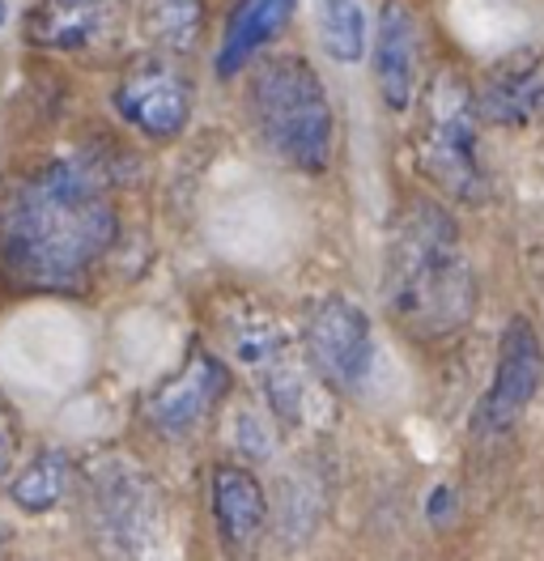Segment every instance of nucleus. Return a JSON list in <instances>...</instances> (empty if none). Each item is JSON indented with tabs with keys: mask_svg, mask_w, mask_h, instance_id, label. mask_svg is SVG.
I'll list each match as a JSON object with an SVG mask.
<instances>
[{
	"mask_svg": "<svg viewBox=\"0 0 544 561\" xmlns=\"http://www.w3.org/2000/svg\"><path fill=\"white\" fill-rule=\"evenodd\" d=\"M264 490L251 472L242 468H217L213 472V519H217V531L235 545V549H247L260 527H264Z\"/></svg>",
	"mask_w": 544,
	"mask_h": 561,
	"instance_id": "nucleus-12",
	"label": "nucleus"
},
{
	"mask_svg": "<svg viewBox=\"0 0 544 561\" xmlns=\"http://www.w3.org/2000/svg\"><path fill=\"white\" fill-rule=\"evenodd\" d=\"M124 0H38L26 18V38L52 51H81L115 31Z\"/></svg>",
	"mask_w": 544,
	"mask_h": 561,
	"instance_id": "nucleus-8",
	"label": "nucleus"
},
{
	"mask_svg": "<svg viewBox=\"0 0 544 561\" xmlns=\"http://www.w3.org/2000/svg\"><path fill=\"white\" fill-rule=\"evenodd\" d=\"M294 18V0H238L230 13V26L222 38V56H217V77H238L256 60L260 47H269Z\"/></svg>",
	"mask_w": 544,
	"mask_h": 561,
	"instance_id": "nucleus-11",
	"label": "nucleus"
},
{
	"mask_svg": "<svg viewBox=\"0 0 544 561\" xmlns=\"http://www.w3.org/2000/svg\"><path fill=\"white\" fill-rule=\"evenodd\" d=\"M0 26H4V0H0Z\"/></svg>",
	"mask_w": 544,
	"mask_h": 561,
	"instance_id": "nucleus-18",
	"label": "nucleus"
},
{
	"mask_svg": "<svg viewBox=\"0 0 544 561\" xmlns=\"http://www.w3.org/2000/svg\"><path fill=\"white\" fill-rule=\"evenodd\" d=\"M374 77L378 94L392 111H405L412 103L417 81V18L405 0H387L378 18V43H374Z\"/></svg>",
	"mask_w": 544,
	"mask_h": 561,
	"instance_id": "nucleus-10",
	"label": "nucleus"
},
{
	"mask_svg": "<svg viewBox=\"0 0 544 561\" xmlns=\"http://www.w3.org/2000/svg\"><path fill=\"white\" fill-rule=\"evenodd\" d=\"M65 490H68V459L60 456V451H47V456H38L13 481V502L22 506V511H52L60 497H65Z\"/></svg>",
	"mask_w": 544,
	"mask_h": 561,
	"instance_id": "nucleus-16",
	"label": "nucleus"
},
{
	"mask_svg": "<svg viewBox=\"0 0 544 561\" xmlns=\"http://www.w3.org/2000/svg\"><path fill=\"white\" fill-rule=\"evenodd\" d=\"M115 239V209L86 162H47L26 175L0 217V260L34 289H77Z\"/></svg>",
	"mask_w": 544,
	"mask_h": 561,
	"instance_id": "nucleus-1",
	"label": "nucleus"
},
{
	"mask_svg": "<svg viewBox=\"0 0 544 561\" xmlns=\"http://www.w3.org/2000/svg\"><path fill=\"white\" fill-rule=\"evenodd\" d=\"M115 111L136 124L145 137H158L167 140L174 137L188 115H192V85L179 77V72L162 65V60H145L136 65L120 90H115Z\"/></svg>",
	"mask_w": 544,
	"mask_h": 561,
	"instance_id": "nucleus-7",
	"label": "nucleus"
},
{
	"mask_svg": "<svg viewBox=\"0 0 544 561\" xmlns=\"http://www.w3.org/2000/svg\"><path fill=\"white\" fill-rule=\"evenodd\" d=\"M204 26V4L201 0H145L140 4V31L154 38L158 47L183 51L192 47Z\"/></svg>",
	"mask_w": 544,
	"mask_h": 561,
	"instance_id": "nucleus-14",
	"label": "nucleus"
},
{
	"mask_svg": "<svg viewBox=\"0 0 544 561\" xmlns=\"http://www.w3.org/2000/svg\"><path fill=\"white\" fill-rule=\"evenodd\" d=\"M256 119L264 128V140L272 149L298 167V171H324L332 153V106L328 90L315 77V69L298 56L269 60L256 72L251 90Z\"/></svg>",
	"mask_w": 544,
	"mask_h": 561,
	"instance_id": "nucleus-3",
	"label": "nucleus"
},
{
	"mask_svg": "<svg viewBox=\"0 0 544 561\" xmlns=\"http://www.w3.org/2000/svg\"><path fill=\"white\" fill-rule=\"evenodd\" d=\"M13 456H18V434H13V421L0 404V477L13 468Z\"/></svg>",
	"mask_w": 544,
	"mask_h": 561,
	"instance_id": "nucleus-17",
	"label": "nucleus"
},
{
	"mask_svg": "<svg viewBox=\"0 0 544 561\" xmlns=\"http://www.w3.org/2000/svg\"><path fill=\"white\" fill-rule=\"evenodd\" d=\"M541 383L544 353L541 341H536V328L528 319H510L507 332H502V345H498V375H494V387L485 391L480 409H476L473 430L480 438L502 434L532 404V396L541 391Z\"/></svg>",
	"mask_w": 544,
	"mask_h": 561,
	"instance_id": "nucleus-5",
	"label": "nucleus"
},
{
	"mask_svg": "<svg viewBox=\"0 0 544 561\" xmlns=\"http://www.w3.org/2000/svg\"><path fill=\"white\" fill-rule=\"evenodd\" d=\"M544 111V72L536 65H510L498 69L485 90L476 94V115L494 124H528Z\"/></svg>",
	"mask_w": 544,
	"mask_h": 561,
	"instance_id": "nucleus-13",
	"label": "nucleus"
},
{
	"mask_svg": "<svg viewBox=\"0 0 544 561\" xmlns=\"http://www.w3.org/2000/svg\"><path fill=\"white\" fill-rule=\"evenodd\" d=\"M306 350L328 383H337L340 391H353L371 375V319L349 298H324L306 323Z\"/></svg>",
	"mask_w": 544,
	"mask_h": 561,
	"instance_id": "nucleus-6",
	"label": "nucleus"
},
{
	"mask_svg": "<svg viewBox=\"0 0 544 561\" xmlns=\"http://www.w3.org/2000/svg\"><path fill=\"white\" fill-rule=\"evenodd\" d=\"M383 302L412 336H446L473 316V273L455 221L439 205L417 201L396 217Z\"/></svg>",
	"mask_w": 544,
	"mask_h": 561,
	"instance_id": "nucleus-2",
	"label": "nucleus"
},
{
	"mask_svg": "<svg viewBox=\"0 0 544 561\" xmlns=\"http://www.w3.org/2000/svg\"><path fill=\"white\" fill-rule=\"evenodd\" d=\"M421 171L451 196H485V171L476 162V94L460 72H439L426 94Z\"/></svg>",
	"mask_w": 544,
	"mask_h": 561,
	"instance_id": "nucleus-4",
	"label": "nucleus"
},
{
	"mask_svg": "<svg viewBox=\"0 0 544 561\" xmlns=\"http://www.w3.org/2000/svg\"><path fill=\"white\" fill-rule=\"evenodd\" d=\"M222 391H226V370H222V362L208 357V353H196L174 379H167V383L149 396V421H154L158 430L174 434V438H179V434H192Z\"/></svg>",
	"mask_w": 544,
	"mask_h": 561,
	"instance_id": "nucleus-9",
	"label": "nucleus"
},
{
	"mask_svg": "<svg viewBox=\"0 0 544 561\" xmlns=\"http://www.w3.org/2000/svg\"><path fill=\"white\" fill-rule=\"evenodd\" d=\"M319 38L337 65H358L366 47V18L358 0H319Z\"/></svg>",
	"mask_w": 544,
	"mask_h": 561,
	"instance_id": "nucleus-15",
	"label": "nucleus"
}]
</instances>
